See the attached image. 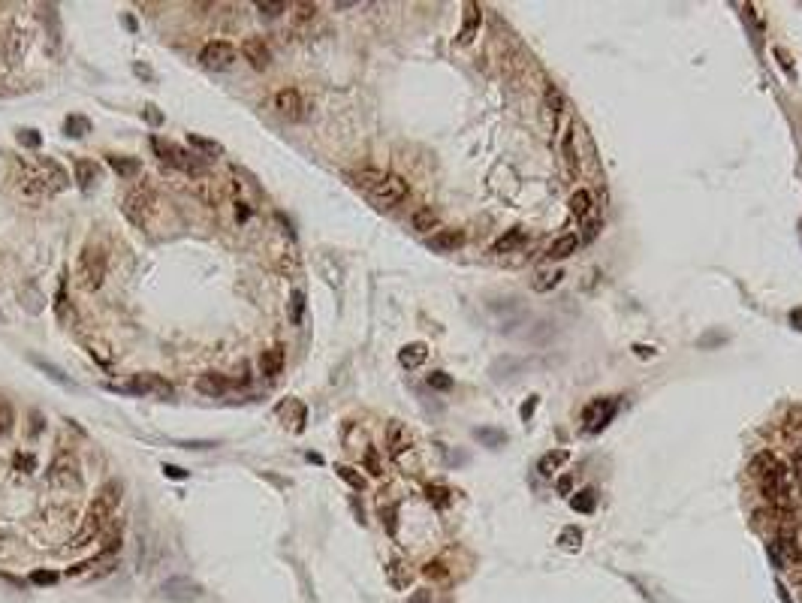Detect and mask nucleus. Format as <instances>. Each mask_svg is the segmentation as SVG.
Instances as JSON below:
<instances>
[{"mask_svg": "<svg viewBox=\"0 0 802 603\" xmlns=\"http://www.w3.org/2000/svg\"><path fill=\"white\" fill-rule=\"evenodd\" d=\"M317 15V4H308V0H299V4H293V18L302 25V22H311V18Z\"/></svg>", "mask_w": 802, "mask_h": 603, "instance_id": "38", "label": "nucleus"}, {"mask_svg": "<svg viewBox=\"0 0 802 603\" xmlns=\"http://www.w3.org/2000/svg\"><path fill=\"white\" fill-rule=\"evenodd\" d=\"M151 145H154L157 157L163 160V163L181 169V172H187V175H202V172H206V166H202L199 160H196V154H190V151H185L181 145L166 142V139H160V136L151 139Z\"/></svg>", "mask_w": 802, "mask_h": 603, "instance_id": "5", "label": "nucleus"}, {"mask_svg": "<svg viewBox=\"0 0 802 603\" xmlns=\"http://www.w3.org/2000/svg\"><path fill=\"white\" fill-rule=\"evenodd\" d=\"M232 384H236V380L223 377V374H218V371H208V374H199L196 389L202 392V395H208V398H220Z\"/></svg>", "mask_w": 802, "mask_h": 603, "instance_id": "16", "label": "nucleus"}, {"mask_svg": "<svg viewBox=\"0 0 802 603\" xmlns=\"http://www.w3.org/2000/svg\"><path fill=\"white\" fill-rule=\"evenodd\" d=\"M302 311H305V293L302 290H293V296H290V320L293 323H302Z\"/></svg>", "mask_w": 802, "mask_h": 603, "instance_id": "43", "label": "nucleus"}, {"mask_svg": "<svg viewBox=\"0 0 802 603\" xmlns=\"http://www.w3.org/2000/svg\"><path fill=\"white\" fill-rule=\"evenodd\" d=\"M0 94H4V90H0Z\"/></svg>", "mask_w": 802, "mask_h": 603, "instance_id": "62", "label": "nucleus"}, {"mask_svg": "<svg viewBox=\"0 0 802 603\" xmlns=\"http://www.w3.org/2000/svg\"><path fill=\"white\" fill-rule=\"evenodd\" d=\"M48 482H52L55 489H79L82 486V470H79L76 456L60 452L52 465H48Z\"/></svg>", "mask_w": 802, "mask_h": 603, "instance_id": "7", "label": "nucleus"}, {"mask_svg": "<svg viewBox=\"0 0 802 603\" xmlns=\"http://www.w3.org/2000/svg\"><path fill=\"white\" fill-rule=\"evenodd\" d=\"M465 241H468L465 229L453 226V229H438V233L429 238V248H432V250H441V254H453V250H459Z\"/></svg>", "mask_w": 802, "mask_h": 603, "instance_id": "15", "label": "nucleus"}, {"mask_svg": "<svg viewBox=\"0 0 802 603\" xmlns=\"http://www.w3.org/2000/svg\"><path fill=\"white\" fill-rule=\"evenodd\" d=\"M257 9H260V15L275 18V15H281V13H287V4H283V0H260Z\"/></svg>", "mask_w": 802, "mask_h": 603, "instance_id": "40", "label": "nucleus"}, {"mask_svg": "<svg viewBox=\"0 0 802 603\" xmlns=\"http://www.w3.org/2000/svg\"><path fill=\"white\" fill-rule=\"evenodd\" d=\"M106 163L112 166V172H118L121 178H136L142 172V163L136 157H127V154H109Z\"/></svg>", "mask_w": 802, "mask_h": 603, "instance_id": "25", "label": "nucleus"}, {"mask_svg": "<svg viewBox=\"0 0 802 603\" xmlns=\"http://www.w3.org/2000/svg\"><path fill=\"white\" fill-rule=\"evenodd\" d=\"M73 172H76V181H79V187L85 190H94V184H97V178H100V169H97V163L94 160H85V157H79L76 163H73Z\"/></svg>", "mask_w": 802, "mask_h": 603, "instance_id": "22", "label": "nucleus"}, {"mask_svg": "<svg viewBox=\"0 0 802 603\" xmlns=\"http://www.w3.org/2000/svg\"><path fill=\"white\" fill-rule=\"evenodd\" d=\"M615 416V401L613 398H594L588 401L585 410H582V431H588V435H597V431H603L609 422H613Z\"/></svg>", "mask_w": 802, "mask_h": 603, "instance_id": "10", "label": "nucleus"}, {"mask_svg": "<svg viewBox=\"0 0 802 603\" xmlns=\"http://www.w3.org/2000/svg\"><path fill=\"white\" fill-rule=\"evenodd\" d=\"M564 461H567V452H564V449H552V452H546V456L537 461V470H540L543 477H552V474H558V470H561Z\"/></svg>", "mask_w": 802, "mask_h": 603, "instance_id": "29", "label": "nucleus"}, {"mask_svg": "<svg viewBox=\"0 0 802 603\" xmlns=\"http://www.w3.org/2000/svg\"><path fill=\"white\" fill-rule=\"evenodd\" d=\"M30 362H34V365H36L39 371H46V374H48V377H52V380H55V384H60V386H67V389H73V380H69V377H67V374H64V371H60L58 365H52V362L39 359V356H30Z\"/></svg>", "mask_w": 802, "mask_h": 603, "instance_id": "33", "label": "nucleus"}, {"mask_svg": "<svg viewBox=\"0 0 802 603\" xmlns=\"http://www.w3.org/2000/svg\"><path fill=\"white\" fill-rule=\"evenodd\" d=\"M109 269V254L103 245H85V250L79 254V280H82L85 290H100L103 287Z\"/></svg>", "mask_w": 802, "mask_h": 603, "instance_id": "2", "label": "nucleus"}, {"mask_svg": "<svg viewBox=\"0 0 802 603\" xmlns=\"http://www.w3.org/2000/svg\"><path fill=\"white\" fill-rule=\"evenodd\" d=\"M576 248H580V236H573V233H564L561 238H555V241H552V248L546 250V257H549L552 263H558V259H567V257H573V254H576Z\"/></svg>", "mask_w": 802, "mask_h": 603, "instance_id": "23", "label": "nucleus"}, {"mask_svg": "<svg viewBox=\"0 0 802 603\" xmlns=\"http://www.w3.org/2000/svg\"><path fill=\"white\" fill-rule=\"evenodd\" d=\"M387 444H389V456L399 459L404 449L413 447V438H410V431L404 428L401 422H389V428H387Z\"/></svg>", "mask_w": 802, "mask_h": 603, "instance_id": "18", "label": "nucleus"}, {"mask_svg": "<svg viewBox=\"0 0 802 603\" xmlns=\"http://www.w3.org/2000/svg\"><path fill=\"white\" fill-rule=\"evenodd\" d=\"M112 389L133 392V395H154V398H172V395H175V389H172L169 380L160 377V374H151V371H148V374H136L127 386H112Z\"/></svg>", "mask_w": 802, "mask_h": 603, "instance_id": "8", "label": "nucleus"}, {"mask_svg": "<svg viewBox=\"0 0 802 603\" xmlns=\"http://www.w3.org/2000/svg\"><path fill=\"white\" fill-rule=\"evenodd\" d=\"M64 130H67V136H73V139H82L88 130H91V121L88 118H82V115H69L67 121H64Z\"/></svg>", "mask_w": 802, "mask_h": 603, "instance_id": "35", "label": "nucleus"}, {"mask_svg": "<svg viewBox=\"0 0 802 603\" xmlns=\"http://www.w3.org/2000/svg\"><path fill=\"white\" fill-rule=\"evenodd\" d=\"M335 474H338L344 482H347L350 489H356V492H362V489H365V477L359 474L356 468H350V465H335Z\"/></svg>", "mask_w": 802, "mask_h": 603, "instance_id": "34", "label": "nucleus"}, {"mask_svg": "<svg viewBox=\"0 0 802 603\" xmlns=\"http://www.w3.org/2000/svg\"><path fill=\"white\" fill-rule=\"evenodd\" d=\"M410 226L416 229V233H432V229H438V226H441V215H438V211H434L432 205H422V208H416V211H413Z\"/></svg>", "mask_w": 802, "mask_h": 603, "instance_id": "24", "label": "nucleus"}, {"mask_svg": "<svg viewBox=\"0 0 802 603\" xmlns=\"http://www.w3.org/2000/svg\"><path fill=\"white\" fill-rule=\"evenodd\" d=\"M570 507H573L576 513H592V510H594V492H592V489H580V492H573Z\"/></svg>", "mask_w": 802, "mask_h": 603, "instance_id": "36", "label": "nucleus"}, {"mask_svg": "<svg viewBox=\"0 0 802 603\" xmlns=\"http://www.w3.org/2000/svg\"><path fill=\"white\" fill-rule=\"evenodd\" d=\"M27 55V30L13 25L9 34L4 39V57H6V67H18Z\"/></svg>", "mask_w": 802, "mask_h": 603, "instance_id": "14", "label": "nucleus"}, {"mask_svg": "<svg viewBox=\"0 0 802 603\" xmlns=\"http://www.w3.org/2000/svg\"><path fill=\"white\" fill-rule=\"evenodd\" d=\"M142 112H145V118H148V124H154V127L160 124V121H163V115H160V112H157V106H151V103H148L145 109H142Z\"/></svg>", "mask_w": 802, "mask_h": 603, "instance_id": "53", "label": "nucleus"}, {"mask_svg": "<svg viewBox=\"0 0 802 603\" xmlns=\"http://www.w3.org/2000/svg\"><path fill=\"white\" fill-rule=\"evenodd\" d=\"M236 57H239V48L227 43V39H211V43L199 48V60L208 69H229L236 64Z\"/></svg>", "mask_w": 802, "mask_h": 603, "instance_id": "9", "label": "nucleus"}, {"mask_svg": "<svg viewBox=\"0 0 802 603\" xmlns=\"http://www.w3.org/2000/svg\"><path fill=\"white\" fill-rule=\"evenodd\" d=\"M272 106H275V112L287 121H302L308 115V100H305L302 90H296V88H281L278 94L272 97Z\"/></svg>", "mask_w": 802, "mask_h": 603, "instance_id": "11", "label": "nucleus"}, {"mask_svg": "<svg viewBox=\"0 0 802 603\" xmlns=\"http://www.w3.org/2000/svg\"><path fill=\"white\" fill-rule=\"evenodd\" d=\"M546 109H549L552 115H558L564 109V97H561V90H558L555 85L546 88Z\"/></svg>", "mask_w": 802, "mask_h": 603, "instance_id": "44", "label": "nucleus"}, {"mask_svg": "<svg viewBox=\"0 0 802 603\" xmlns=\"http://www.w3.org/2000/svg\"><path fill=\"white\" fill-rule=\"evenodd\" d=\"M580 540H582L580 528H564L561 537H558V543H561V546H567V549H576V546H580Z\"/></svg>", "mask_w": 802, "mask_h": 603, "instance_id": "51", "label": "nucleus"}, {"mask_svg": "<svg viewBox=\"0 0 802 603\" xmlns=\"http://www.w3.org/2000/svg\"><path fill=\"white\" fill-rule=\"evenodd\" d=\"M794 470L799 474V480H802V449L796 452V459H794Z\"/></svg>", "mask_w": 802, "mask_h": 603, "instance_id": "61", "label": "nucleus"}, {"mask_svg": "<svg viewBox=\"0 0 802 603\" xmlns=\"http://www.w3.org/2000/svg\"><path fill=\"white\" fill-rule=\"evenodd\" d=\"M39 169H43V175H46V187H48V194H58V190H64L67 187V172L60 169L58 163L52 157H46V160H39Z\"/></svg>", "mask_w": 802, "mask_h": 603, "instance_id": "20", "label": "nucleus"}, {"mask_svg": "<svg viewBox=\"0 0 802 603\" xmlns=\"http://www.w3.org/2000/svg\"><path fill=\"white\" fill-rule=\"evenodd\" d=\"M474 435H476V440H483V444H495V447L504 444V431H495V428H476Z\"/></svg>", "mask_w": 802, "mask_h": 603, "instance_id": "47", "label": "nucleus"}, {"mask_svg": "<svg viewBox=\"0 0 802 603\" xmlns=\"http://www.w3.org/2000/svg\"><path fill=\"white\" fill-rule=\"evenodd\" d=\"M769 558H773V564L778 567V570H787V567H796L799 564V546H796V540H794V534H778L775 540H769Z\"/></svg>", "mask_w": 802, "mask_h": 603, "instance_id": "12", "label": "nucleus"}, {"mask_svg": "<svg viewBox=\"0 0 802 603\" xmlns=\"http://www.w3.org/2000/svg\"><path fill=\"white\" fill-rule=\"evenodd\" d=\"M570 486H573L570 477H561V480H558V492H570Z\"/></svg>", "mask_w": 802, "mask_h": 603, "instance_id": "60", "label": "nucleus"}, {"mask_svg": "<svg viewBox=\"0 0 802 603\" xmlns=\"http://www.w3.org/2000/svg\"><path fill=\"white\" fill-rule=\"evenodd\" d=\"M564 280V271L561 269H555V271H546V275H540V280H534V290L537 293H546V290H552V287H558Z\"/></svg>", "mask_w": 802, "mask_h": 603, "instance_id": "37", "label": "nucleus"}, {"mask_svg": "<svg viewBox=\"0 0 802 603\" xmlns=\"http://www.w3.org/2000/svg\"><path fill=\"white\" fill-rule=\"evenodd\" d=\"M778 465V459L773 456V452H757L754 459H751V465H748V470H751V477L754 480H760V477H766L769 470H773Z\"/></svg>", "mask_w": 802, "mask_h": 603, "instance_id": "31", "label": "nucleus"}, {"mask_svg": "<svg viewBox=\"0 0 802 603\" xmlns=\"http://www.w3.org/2000/svg\"><path fill=\"white\" fill-rule=\"evenodd\" d=\"M422 573H425L429 579H446V576H450V570H446L443 561H429V564L422 567Z\"/></svg>", "mask_w": 802, "mask_h": 603, "instance_id": "49", "label": "nucleus"}, {"mask_svg": "<svg viewBox=\"0 0 802 603\" xmlns=\"http://www.w3.org/2000/svg\"><path fill=\"white\" fill-rule=\"evenodd\" d=\"M278 416H281V419H287V422H293V431H302V428H305V416H308V410H305L302 401L287 398V401H281V405H278Z\"/></svg>", "mask_w": 802, "mask_h": 603, "instance_id": "21", "label": "nucleus"}, {"mask_svg": "<svg viewBox=\"0 0 802 603\" xmlns=\"http://www.w3.org/2000/svg\"><path fill=\"white\" fill-rule=\"evenodd\" d=\"M401 567H404L401 561H392V564H389V576H392L395 588H404V585H408V579H410V573H401Z\"/></svg>", "mask_w": 802, "mask_h": 603, "instance_id": "50", "label": "nucleus"}, {"mask_svg": "<svg viewBox=\"0 0 802 603\" xmlns=\"http://www.w3.org/2000/svg\"><path fill=\"white\" fill-rule=\"evenodd\" d=\"M429 386L446 392V389H453V377L446 374V371H432V374H429Z\"/></svg>", "mask_w": 802, "mask_h": 603, "instance_id": "48", "label": "nucleus"}, {"mask_svg": "<svg viewBox=\"0 0 802 603\" xmlns=\"http://www.w3.org/2000/svg\"><path fill=\"white\" fill-rule=\"evenodd\" d=\"M283 362H287V353H283L281 344H275V347H269L260 353V371L266 377H278L283 371Z\"/></svg>", "mask_w": 802, "mask_h": 603, "instance_id": "19", "label": "nucleus"}, {"mask_svg": "<svg viewBox=\"0 0 802 603\" xmlns=\"http://www.w3.org/2000/svg\"><path fill=\"white\" fill-rule=\"evenodd\" d=\"M13 468L22 470V474H34V470H36V459L30 456V452H15V456H13Z\"/></svg>", "mask_w": 802, "mask_h": 603, "instance_id": "42", "label": "nucleus"}, {"mask_svg": "<svg viewBox=\"0 0 802 603\" xmlns=\"http://www.w3.org/2000/svg\"><path fill=\"white\" fill-rule=\"evenodd\" d=\"M163 474H166V477H172V480H185V477H187V470H181L178 465H163Z\"/></svg>", "mask_w": 802, "mask_h": 603, "instance_id": "56", "label": "nucleus"}, {"mask_svg": "<svg viewBox=\"0 0 802 603\" xmlns=\"http://www.w3.org/2000/svg\"><path fill=\"white\" fill-rule=\"evenodd\" d=\"M380 516H383V522H387V531H389V534H395V507H392V510H389V507L380 510Z\"/></svg>", "mask_w": 802, "mask_h": 603, "instance_id": "54", "label": "nucleus"}, {"mask_svg": "<svg viewBox=\"0 0 802 603\" xmlns=\"http://www.w3.org/2000/svg\"><path fill=\"white\" fill-rule=\"evenodd\" d=\"M18 145H25V148H39V145H43V136H39L34 127H22V130H18Z\"/></svg>", "mask_w": 802, "mask_h": 603, "instance_id": "45", "label": "nucleus"}, {"mask_svg": "<svg viewBox=\"0 0 802 603\" xmlns=\"http://www.w3.org/2000/svg\"><path fill=\"white\" fill-rule=\"evenodd\" d=\"M760 492H763V498L769 501V507H778V510H790V492H794V486H790V470L781 465L769 470L766 477H760Z\"/></svg>", "mask_w": 802, "mask_h": 603, "instance_id": "3", "label": "nucleus"}, {"mask_svg": "<svg viewBox=\"0 0 802 603\" xmlns=\"http://www.w3.org/2000/svg\"><path fill=\"white\" fill-rule=\"evenodd\" d=\"M368 196L374 199V205H377V208H395V205H401L404 199L410 196V187H408V181H404L401 175H389L387 172V178H383Z\"/></svg>", "mask_w": 802, "mask_h": 603, "instance_id": "6", "label": "nucleus"}, {"mask_svg": "<svg viewBox=\"0 0 802 603\" xmlns=\"http://www.w3.org/2000/svg\"><path fill=\"white\" fill-rule=\"evenodd\" d=\"M30 582H36V585H55V582H58V573H52V570H36V573H30Z\"/></svg>", "mask_w": 802, "mask_h": 603, "instance_id": "52", "label": "nucleus"}, {"mask_svg": "<svg viewBox=\"0 0 802 603\" xmlns=\"http://www.w3.org/2000/svg\"><path fill=\"white\" fill-rule=\"evenodd\" d=\"M383 178H387V172H380V169H359V172H353V175H350L353 184L362 187V190H368V194L380 184Z\"/></svg>", "mask_w": 802, "mask_h": 603, "instance_id": "30", "label": "nucleus"}, {"mask_svg": "<svg viewBox=\"0 0 802 603\" xmlns=\"http://www.w3.org/2000/svg\"><path fill=\"white\" fill-rule=\"evenodd\" d=\"M121 495H124V482L121 480H109L100 486V492L94 495V501L88 504V513L82 519V528H79V534L69 540V546H85V543H91L94 537L103 534V528L112 522V516H115V510L121 504Z\"/></svg>", "mask_w": 802, "mask_h": 603, "instance_id": "1", "label": "nucleus"}, {"mask_svg": "<svg viewBox=\"0 0 802 603\" xmlns=\"http://www.w3.org/2000/svg\"><path fill=\"white\" fill-rule=\"evenodd\" d=\"M525 245V229H507V233L492 245V254H513V250H519Z\"/></svg>", "mask_w": 802, "mask_h": 603, "instance_id": "27", "label": "nucleus"}, {"mask_svg": "<svg viewBox=\"0 0 802 603\" xmlns=\"http://www.w3.org/2000/svg\"><path fill=\"white\" fill-rule=\"evenodd\" d=\"M410 603H432V595H429V591H416V595L410 597Z\"/></svg>", "mask_w": 802, "mask_h": 603, "instance_id": "57", "label": "nucleus"}, {"mask_svg": "<svg viewBox=\"0 0 802 603\" xmlns=\"http://www.w3.org/2000/svg\"><path fill=\"white\" fill-rule=\"evenodd\" d=\"M236 215H239V220H248V217H250V208H248L245 203H239V208H236Z\"/></svg>", "mask_w": 802, "mask_h": 603, "instance_id": "59", "label": "nucleus"}, {"mask_svg": "<svg viewBox=\"0 0 802 603\" xmlns=\"http://www.w3.org/2000/svg\"><path fill=\"white\" fill-rule=\"evenodd\" d=\"M534 407H537V395H528V398H525V405H522V419H531Z\"/></svg>", "mask_w": 802, "mask_h": 603, "instance_id": "55", "label": "nucleus"}, {"mask_svg": "<svg viewBox=\"0 0 802 603\" xmlns=\"http://www.w3.org/2000/svg\"><path fill=\"white\" fill-rule=\"evenodd\" d=\"M187 145L196 148L199 154H206V157H220L223 154V145L215 142V139H208V136H202V133H187Z\"/></svg>", "mask_w": 802, "mask_h": 603, "instance_id": "28", "label": "nucleus"}, {"mask_svg": "<svg viewBox=\"0 0 802 603\" xmlns=\"http://www.w3.org/2000/svg\"><path fill=\"white\" fill-rule=\"evenodd\" d=\"M425 359H429V347H425L422 341H413V344H404L399 350V362L404 368H420Z\"/></svg>", "mask_w": 802, "mask_h": 603, "instance_id": "26", "label": "nucleus"}, {"mask_svg": "<svg viewBox=\"0 0 802 603\" xmlns=\"http://www.w3.org/2000/svg\"><path fill=\"white\" fill-rule=\"evenodd\" d=\"M480 22H483L480 4H465V18H462V30H459V43L462 46L474 43L476 30H480Z\"/></svg>", "mask_w": 802, "mask_h": 603, "instance_id": "17", "label": "nucleus"}, {"mask_svg": "<svg viewBox=\"0 0 802 603\" xmlns=\"http://www.w3.org/2000/svg\"><path fill=\"white\" fill-rule=\"evenodd\" d=\"M425 495H429V501L434 507L450 504V489H446V486H434V482H432V486H425Z\"/></svg>", "mask_w": 802, "mask_h": 603, "instance_id": "39", "label": "nucleus"}, {"mask_svg": "<svg viewBox=\"0 0 802 603\" xmlns=\"http://www.w3.org/2000/svg\"><path fill=\"white\" fill-rule=\"evenodd\" d=\"M239 52H241V57H245L253 69H269V64H272V48H269V43H266L262 36L241 39Z\"/></svg>", "mask_w": 802, "mask_h": 603, "instance_id": "13", "label": "nucleus"}, {"mask_svg": "<svg viewBox=\"0 0 802 603\" xmlns=\"http://www.w3.org/2000/svg\"><path fill=\"white\" fill-rule=\"evenodd\" d=\"M570 211H573V217H588L594 211V199H592V194L588 190H576V194L570 196Z\"/></svg>", "mask_w": 802, "mask_h": 603, "instance_id": "32", "label": "nucleus"}, {"mask_svg": "<svg viewBox=\"0 0 802 603\" xmlns=\"http://www.w3.org/2000/svg\"><path fill=\"white\" fill-rule=\"evenodd\" d=\"M790 323H794V326H796V329L802 332V308H796V311H794V314H790Z\"/></svg>", "mask_w": 802, "mask_h": 603, "instance_id": "58", "label": "nucleus"}, {"mask_svg": "<svg viewBox=\"0 0 802 603\" xmlns=\"http://www.w3.org/2000/svg\"><path fill=\"white\" fill-rule=\"evenodd\" d=\"M13 422H15L13 407H9L6 398H0V435H9V431H13Z\"/></svg>", "mask_w": 802, "mask_h": 603, "instance_id": "41", "label": "nucleus"}, {"mask_svg": "<svg viewBox=\"0 0 802 603\" xmlns=\"http://www.w3.org/2000/svg\"><path fill=\"white\" fill-rule=\"evenodd\" d=\"M154 208H157V196H154V190H151L148 184L133 187V190H130V194L124 196V205H121V211H124V217H127L133 226H139V229L151 220V215H154Z\"/></svg>", "mask_w": 802, "mask_h": 603, "instance_id": "4", "label": "nucleus"}, {"mask_svg": "<svg viewBox=\"0 0 802 603\" xmlns=\"http://www.w3.org/2000/svg\"><path fill=\"white\" fill-rule=\"evenodd\" d=\"M362 461H365V468H368V474H371V477H380V474H383L380 456H377V449H374V447H368V449H365Z\"/></svg>", "mask_w": 802, "mask_h": 603, "instance_id": "46", "label": "nucleus"}]
</instances>
